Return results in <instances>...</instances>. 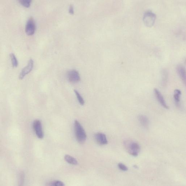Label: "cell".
I'll use <instances>...</instances> for the list:
<instances>
[{
	"label": "cell",
	"instance_id": "cell-19",
	"mask_svg": "<svg viewBox=\"0 0 186 186\" xmlns=\"http://www.w3.org/2000/svg\"><path fill=\"white\" fill-rule=\"evenodd\" d=\"M24 178L25 175L24 172H20L19 175V185L22 186L23 185L24 182Z\"/></svg>",
	"mask_w": 186,
	"mask_h": 186
},
{
	"label": "cell",
	"instance_id": "cell-18",
	"mask_svg": "<svg viewBox=\"0 0 186 186\" xmlns=\"http://www.w3.org/2000/svg\"><path fill=\"white\" fill-rule=\"evenodd\" d=\"M19 2L22 6L26 8H28L30 6L32 1L31 0H20L19 1Z\"/></svg>",
	"mask_w": 186,
	"mask_h": 186
},
{
	"label": "cell",
	"instance_id": "cell-5",
	"mask_svg": "<svg viewBox=\"0 0 186 186\" xmlns=\"http://www.w3.org/2000/svg\"><path fill=\"white\" fill-rule=\"evenodd\" d=\"M33 128L38 137L41 139H43L44 134L41 121L38 120H35L33 122Z\"/></svg>",
	"mask_w": 186,
	"mask_h": 186
},
{
	"label": "cell",
	"instance_id": "cell-9",
	"mask_svg": "<svg viewBox=\"0 0 186 186\" xmlns=\"http://www.w3.org/2000/svg\"><path fill=\"white\" fill-rule=\"evenodd\" d=\"M94 139L99 145H101L107 144L108 141L106 135L103 133H98L94 135Z\"/></svg>",
	"mask_w": 186,
	"mask_h": 186
},
{
	"label": "cell",
	"instance_id": "cell-8",
	"mask_svg": "<svg viewBox=\"0 0 186 186\" xmlns=\"http://www.w3.org/2000/svg\"><path fill=\"white\" fill-rule=\"evenodd\" d=\"M154 92L156 98H157L158 101H159L161 106L164 107L166 109H169V107L166 104L164 96L161 94L160 91H159L158 89L155 88L154 89Z\"/></svg>",
	"mask_w": 186,
	"mask_h": 186
},
{
	"label": "cell",
	"instance_id": "cell-17",
	"mask_svg": "<svg viewBox=\"0 0 186 186\" xmlns=\"http://www.w3.org/2000/svg\"><path fill=\"white\" fill-rule=\"evenodd\" d=\"M47 185L53 186H63L65 185L64 182L60 181L58 180L50 182L47 184Z\"/></svg>",
	"mask_w": 186,
	"mask_h": 186
},
{
	"label": "cell",
	"instance_id": "cell-7",
	"mask_svg": "<svg viewBox=\"0 0 186 186\" xmlns=\"http://www.w3.org/2000/svg\"><path fill=\"white\" fill-rule=\"evenodd\" d=\"M67 77L68 80L71 83H77L80 80V74L76 70H73L68 71Z\"/></svg>",
	"mask_w": 186,
	"mask_h": 186
},
{
	"label": "cell",
	"instance_id": "cell-11",
	"mask_svg": "<svg viewBox=\"0 0 186 186\" xmlns=\"http://www.w3.org/2000/svg\"><path fill=\"white\" fill-rule=\"evenodd\" d=\"M140 124L145 128H148L150 124L149 119L146 116L144 115H140L138 117Z\"/></svg>",
	"mask_w": 186,
	"mask_h": 186
},
{
	"label": "cell",
	"instance_id": "cell-12",
	"mask_svg": "<svg viewBox=\"0 0 186 186\" xmlns=\"http://www.w3.org/2000/svg\"><path fill=\"white\" fill-rule=\"evenodd\" d=\"M181 94V91L179 89H175L174 91V93L173 97L175 104L178 107H179L180 106V96Z\"/></svg>",
	"mask_w": 186,
	"mask_h": 186
},
{
	"label": "cell",
	"instance_id": "cell-1",
	"mask_svg": "<svg viewBox=\"0 0 186 186\" xmlns=\"http://www.w3.org/2000/svg\"><path fill=\"white\" fill-rule=\"evenodd\" d=\"M124 146L128 153L134 157H137L140 151L139 144L132 140H126L124 142Z\"/></svg>",
	"mask_w": 186,
	"mask_h": 186
},
{
	"label": "cell",
	"instance_id": "cell-6",
	"mask_svg": "<svg viewBox=\"0 0 186 186\" xmlns=\"http://www.w3.org/2000/svg\"><path fill=\"white\" fill-rule=\"evenodd\" d=\"M34 66V61L31 59L28 61L27 65L21 71L19 76V78L20 80H22L26 75L28 74L32 70Z\"/></svg>",
	"mask_w": 186,
	"mask_h": 186
},
{
	"label": "cell",
	"instance_id": "cell-2",
	"mask_svg": "<svg viewBox=\"0 0 186 186\" xmlns=\"http://www.w3.org/2000/svg\"><path fill=\"white\" fill-rule=\"evenodd\" d=\"M74 130L77 141L81 144L85 143L86 140L87 135L83 126L77 120L75 121Z\"/></svg>",
	"mask_w": 186,
	"mask_h": 186
},
{
	"label": "cell",
	"instance_id": "cell-13",
	"mask_svg": "<svg viewBox=\"0 0 186 186\" xmlns=\"http://www.w3.org/2000/svg\"><path fill=\"white\" fill-rule=\"evenodd\" d=\"M64 159L67 162L70 164L74 165H76L78 164V162L76 159L70 155H65Z\"/></svg>",
	"mask_w": 186,
	"mask_h": 186
},
{
	"label": "cell",
	"instance_id": "cell-16",
	"mask_svg": "<svg viewBox=\"0 0 186 186\" xmlns=\"http://www.w3.org/2000/svg\"><path fill=\"white\" fill-rule=\"evenodd\" d=\"M74 92L75 94H76L77 99H78L80 104L81 105H82V106H83L85 104V102L83 98L82 97L80 93L77 90H74Z\"/></svg>",
	"mask_w": 186,
	"mask_h": 186
},
{
	"label": "cell",
	"instance_id": "cell-21",
	"mask_svg": "<svg viewBox=\"0 0 186 186\" xmlns=\"http://www.w3.org/2000/svg\"><path fill=\"white\" fill-rule=\"evenodd\" d=\"M69 12L71 14H73L74 13V10H73V8L72 6H71L70 7V10H69Z\"/></svg>",
	"mask_w": 186,
	"mask_h": 186
},
{
	"label": "cell",
	"instance_id": "cell-3",
	"mask_svg": "<svg viewBox=\"0 0 186 186\" xmlns=\"http://www.w3.org/2000/svg\"><path fill=\"white\" fill-rule=\"evenodd\" d=\"M156 16L155 14L151 11L146 12L144 14L143 22L146 26L148 27H152L155 22Z\"/></svg>",
	"mask_w": 186,
	"mask_h": 186
},
{
	"label": "cell",
	"instance_id": "cell-20",
	"mask_svg": "<svg viewBox=\"0 0 186 186\" xmlns=\"http://www.w3.org/2000/svg\"><path fill=\"white\" fill-rule=\"evenodd\" d=\"M118 166L119 169L122 171H126L128 170L127 166L124 164H122V163H119L118 164Z\"/></svg>",
	"mask_w": 186,
	"mask_h": 186
},
{
	"label": "cell",
	"instance_id": "cell-4",
	"mask_svg": "<svg viewBox=\"0 0 186 186\" xmlns=\"http://www.w3.org/2000/svg\"><path fill=\"white\" fill-rule=\"evenodd\" d=\"M36 24L34 19L30 17L27 21L26 26V32L28 36H32L34 34L36 30Z\"/></svg>",
	"mask_w": 186,
	"mask_h": 186
},
{
	"label": "cell",
	"instance_id": "cell-14",
	"mask_svg": "<svg viewBox=\"0 0 186 186\" xmlns=\"http://www.w3.org/2000/svg\"><path fill=\"white\" fill-rule=\"evenodd\" d=\"M12 62V65L14 68H16L18 66V62L15 54L11 53L10 55Z\"/></svg>",
	"mask_w": 186,
	"mask_h": 186
},
{
	"label": "cell",
	"instance_id": "cell-10",
	"mask_svg": "<svg viewBox=\"0 0 186 186\" xmlns=\"http://www.w3.org/2000/svg\"><path fill=\"white\" fill-rule=\"evenodd\" d=\"M177 73L184 85L186 84V71L185 67L182 64H179L176 68Z\"/></svg>",
	"mask_w": 186,
	"mask_h": 186
},
{
	"label": "cell",
	"instance_id": "cell-15",
	"mask_svg": "<svg viewBox=\"0 0 186 186\" xmlns=\"http://www.w3.org/2000/svg\"><path fill=\"white\" fill-rule=\"evenodd\" d=\"M162 84L165 85L167 83L168 79V74L167 71L164 70L162 72Z\"/></svg>",
	"mask_w": 186,
	"mask_h": 186
}]
</instances>
